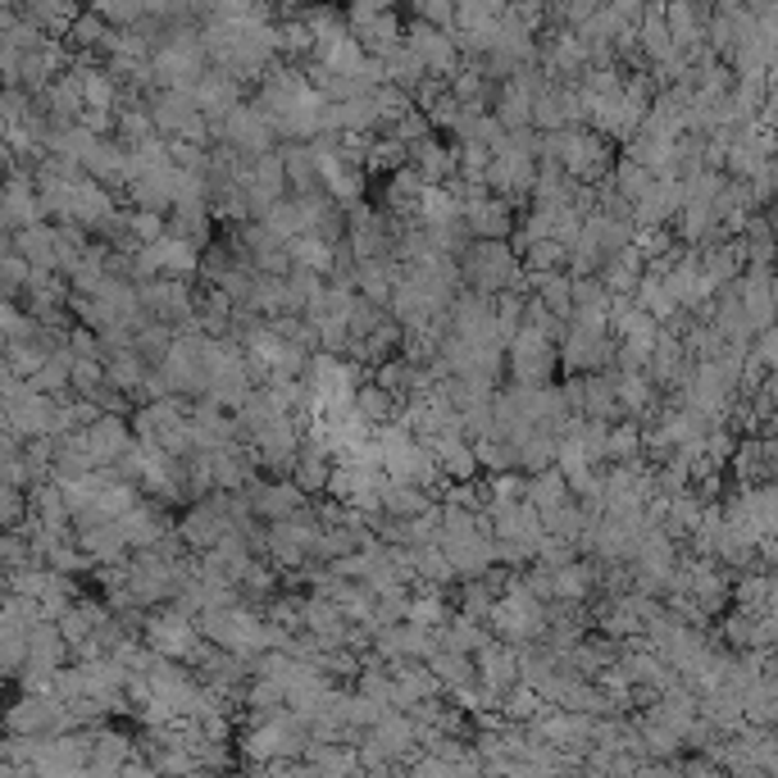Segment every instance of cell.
Wrapping results in <instances>:
<instances>
[{"label":"cell","mask_w":778,"mask_h":778,"mask_svg":"<svg viewBox=\"0 0 778 778\" xmlns=\"http://www.w3.org/2000/svg\"><path fill=\"white\" fill-rule=\"evenodd\" d=\"M460 278L470 283V292H483V296H496V292H519L523 287V273H519V256L501 237H474L464 246L460 256Z\"/></svg>","instance_id":"obj_1"},{"label":"cell","mask_w":778,"mask_h":778,"mask_svg":"<svg viewBox=\"0 0 778 778\" xmlns=\"http://www.w3.org/2000/svg\"><path fill=\"white\" fill-rule=\"evenodd\" d=\"M487 629H492V633H501V642H510V646L538 642L542 629H546V601H538V597L519 583V574H515V583L492 601Z\"/></svg>","instance_id":"obj_2"},{"label":"cell","mask_w":778,"mask_h":778,"mask_svg":"<svg viewBox=\"0 0 778 778\" xmlns=\"http://www.w3.org/2000/svg\"><path fill=\"white\" fill-rule=\"evenodd\" d=\"M506 364H510V373H515V383H523V387L551 383V373H555V364H560L555 341H551L546 332H538V328L519 324V328L510 332V341H506Z\"/></svg>","instance_id":"obj_3"},{"label":"cell","mask_w":778,"mask_h":778,"mask_svg":"<svg viewBox=\"0 0 778 778\" xmlns=\"http://www.w3.org/2000/svg\"><path fill=\"white\" fill-rule=\"evenodd\" d=\"M142 273L146 278H173V283H192V278L201 273V256H196L192 241L155 237L142 251Z\"/></svg>","instance_id":"obj_4"},{"label":"cell","mask_w":778,"mask_h":778,"mask_svg":"<svg viewBox=\"0 0 778 778\" xmlns=\"http://www.w3.org/2000/svg\"><path fill=\"white\" fill-rule=\"evenodd\" d=\"M214 137L219 142H228V146H237L241 155H260V150H269L273 146V119L264 114V110H228L224 114V123L214 128Z\"/></svg>","instance_id":"obj_5"},{"label":"cell","mask_w":778,"mask_h":778,"mask_svg":"<svg viewBox=\"0 0 778 778\" xmlns=\"http://www.w3.org/2000/svg\"><path fill=\"white\" fill-rule=\"evenodd\" d=\"M228 528H233V519H228L224 492L219 496H196V510L187 515V523H182V542L196 546V551H210L214 542L228 533Z\"/></svg>","instance_id":"obj_6"},{"label":"cell","mask_w":778,"mask_h":778,"mask_svg":"<svg viewBox=\"0 0 778 778\" xmlns=\"http://www.w3.org/2000/svg\"><path fill=\"white\" fill-rule=\"evenodd\" d=\"M474 669H478V683H483V688L496 697V701H501V692L506 688H515V683H519V646H510V642H487V646H478L474 651Z\"/></svg>","instance_id":"obj_7"},{"label":"cell","mask_w":778,"mask_h":778,"mask_svg":"<svg viewBox=\"0 0 778 778\" xmlns=\"http://www.w3.org/2000/svg\"><path fill=\"white\" fill-rule=\"evenodd\" d=\"M678 210H683V178H674V173L651 178L646 196L633 205V224L638 228H665Z\"/></svg>","instance_id":"obj_8"},{"label":"cell","mask_w":778,"mask_h":778,"mask_svg":"<svg viewBox=\"0 0 778 778\" xmlns=\"http://www.w3.org/2000/svg\"><path fill=\"white\" fill-rule=\"evenodd\" d=\"M460 219H464V228H470V237H492V241L501 237L506 241V233H510V205L496 201V196L474 192V196H464Z\"/></svg>","instance_id":"obj_9"},{"label":"cell","mask_w":778,"mask_h":778,"mask_svg":"<svg viewBox=\"0 0 778 778\" xmlns=\"http://www.w3.org/2000/svg\"><path fill=\"white\" fill-rule=\"evenodd\" d=\"M201 642V629H196V619L192 614H182V610H169L160 614L150 624V646H160L165 656H187Z\"/></svg>","instance_id":"obj_10"},{"label":"cell","mask_w":778,"mask_h":778,"mask_svg":"<svg viewBox=\"0 0 778 778\" xmlns=\"http://www.w3.org/2000/svg\"><path fill=\"white\" fill-rule=\"evenodd\" d=\"M406 155L415 160V173H419L424 182H451V178H455V155H451L447 146H438V142L419 137L415 146H406Z\"/></svg>","instance_id":"obj_11"},{"label":"cell","mask_w":778,"mask_h":778,"mask_svg":"<svg viewBox=\"0 0 778 778\" xmlns=\"http://www.w3.org/2000/svg\"><path fill=\"white\" fill-rule=\"evenodd\" d=\"M196 110L205 119H224L233 105H237V87L228 74H210V78H196Z\"/></svg>","instance_id":"obj_12"},{"label":"cell","mask_w":778,"mask_h":778,"mask_svg":"<svg viewBox=\"0 0 778 778\" xmlns=\"http://www.w3.org/2000/svg\"><path fill=\"white\" fill-rule=\"evenodd\" d=\"M410 50L419 55V65H424V69H432V74H447V69L455 65V50H451V42L438 33V27H428V23H419V27H415Z\"/></svg>","instance_id":"obj_13"},{"label":"cell","mask_w":778,"mask_h":778,"mask_svg":"<svg viewBox=\"0 0 778 778\" xmlns=\"http://www.w3.org/2000/svg\"><path fill=\"white\" fill-rule=\"evenodd\" d=\"M428 506H432L428 487H419V483H401V478H387V483H383V515L410 519V515H419V510H428Z\"/></svg>","instance_id":"obj_14"},{"label":"cell","mask_w":778,"mask_h":778,"mask_svg":"<svg viewBox=\"0 0 778 778\" xmlns=\"http://www.w3.org/2000/svg\"><path fill=\"white\" fill-rule=\"evenodd\" d=\"M523 496H528V501L538 506V515H542V510H551V506H560V501H570V483H565V474H560L555 464H546V470L528 474Z\"/></svg>","instance_id":"obj_15"},{"label":"cell","mask_w":778,"mask_h":778,"mask_svg":"<svg viewBox=\"0 0 778 778\" xmlns=\"http://www.w3.org/2000/svg\"><path fill=\"white\" fill-rule=\"evenodd\" d=\"M733 464H737V474H742L746 487H752V483H769V474H774V447L765 438L760 442H742L737 455H733Z\"/></svg>","instance_id":"obj_16"},{"label":"cell","mask_w":778,"mask_h":778,"mask_svg":"<svg viewBox=\"0 0 778 778\" xmlns=\"http://www.w3.org/2000/svg\"><path fill=\"white\" fill-rule=\"evenodd\" d=\"M173 187H178V169H169V165H155L142 182H137V196H142V205L146 210H169L173 205Z\"/></svg>","instance_id":"obj_17"},{"label":"cell","mask_w":778,"mask_h":778,"mask_svg":"<svg viewBox=\"0 0 778 778\" xmlns=\"http://www.w3.org/2000/svg\"><path fill=\"white\" fill-rule=\"evenodd\" d=\"M351 406L373 424V428H379V424H387L392 415H396V406H401V401L387 392V387H379V383H360L356 387V396H351Z\"/></svg>","instance_id":"obj_18"},{"label":"cell","mask_w":778,"mask_h":778,"mask_svg":"<svg viewBox=\"0 0 778 778\" xmlns=\"http://www.w3.org/2000/svg\"><path fill=\"white\" fill-rule=\"evenodd\" d=\"M415 578L432 583V587H447L455 583V570H451V560L438 542H428V546H415Z\"/></svg>","instance_id":"obj_19"},{"label":"cell","mask_w":778,"mask_h":778,"mask_svg":"<svg viewBox=\"0 0 778 778\" xmlns=\"http://www.w3.org/2000/svg\"><path fill=\"white\" fill-rule=\"evenodd\" d=\"M646 187H651V173H646L638 160H619V165H614V196L629 201V210L646 196Z\"/></svg>","instance_id":"obj_20"},{"label":"cell","mask_w":778,"mask_h":778,"mask_svg":"<svg viewBox=\"0 0 778 778\" xmlns=\"http://www.w3.org/2000/svg\"><path fill=\"white\" fill-rule=\"evenodd\" d=\"M519 256H523V273H546V269L565 264V246L555 237H538V241H528Z\"/></svg>","instance_id":"obj_21"},{"label":"cell","mask_w":778,"mask_h":778,"mask_svg":"<svg viewBox=\"0 0 778 778\" xmlns=\"http://www.w3.org/2000/svg\"><path fill=\"white\" fill-rule=\"evenodd\" d=\"M406 619H415V624H428V629H442L447 619H451V606H447L442 597H410Z\"/></svg>","instance_id":"obj_22"},{"label":"cell","mask_w":778,"mask_h":778,"mask_svg":"<svg viewBox=\"0 0 778 778\" xmlns=\"http://www.w3.org/2000/svg\"><path fill=\"white\" fill-rule=\"evenodd\" d=\"M119 538L155 542V538H160V523H155V515H146V510H128V519H119Z\"/></svg>","instance_id":"obj_23"},{"label":"cell","mask_w":778,"mask_h":778,"mask_svg":"<svg viewBox=\"0 0 778 778\" xmlns=\"http://www.w3.org/2000/svg\"><path fill=\"white\" fill-rule=\"evenodd\" d=\"M360 692L373 701H387L392 706V669H364L360 674Z\"/></svg>","instance_id":"obj_24"},{"label":"cell","mask_w":778,"mask_h":778,"mask_svg":"<svg viewBox=\"0 0 778 778\" xmlns=\"http://www.w3.org/2000/svg\"><path fill=\"white\" fill-rule=\"evenodd\" d=\"M401 155H406V146H401L396 137H387L383 146H379V142H373V146L364 150V160H369L373 169H396V165H401Z\"/></svg>","instance_id":"obj_25"},{"label":"cell","mask_w":778,"mask_h":778,"mask_svg":"<svg viewBox=\"0 0 778 778\" xmlns=\"http://www.w3.org/2000/svg\"><path fill=\"white\" fill-rule=\"evenodd\" d=\"M169 347H173V328L165 324V328H146L142 332V356L146 360H165L169 356Z\"/></svg>","instance_id":"obj_26"}]
</instances>
